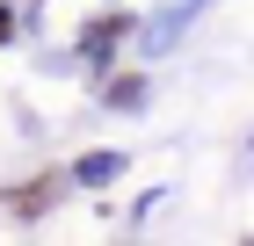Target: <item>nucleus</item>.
I'll return each instance as SVG.
<instances>
[{
  "label": "nucleus",
  "instance_id": "f257e3e1",
  "mask_svg": "<svg viewBox=\"0 0 254 246\" xmlns=\"http://www.w3.org/2000/svg\"><path fill=\"white\" fill-rule=\"evenodd\" d=\"M51 189H59L51 174H44V181H29V189H15V210H22V217H37V210H44V196H51Z\"/></svg>",
  "mask_w": 254,
  "mask_h": 246
},
{
  "label": "nucleus",
  "instance_id": "7ed1b4c3",
  "mask_svg": "<svg viewBox=\"0 0 254 246\" xmlns=\"http://www.w3.org/2000/svg\"><path fill=\"white\" fill-rule=\"evenodd\" d=\"M7 37H15V15H7V7H0V44H7Z\"/></svg>",
  "mask_w": 254,
  "mask_h": 246
},
{
  "label": "nucleus",
  "instance_id": "f03ea898",
  "mask_svg": "<svg viewBox=\"0 0 254 246\" xmlns=\"http://www.w3.org/2000/svg\"><path fill=\"white\" fill-rule=\"evenodd\" d=\"M109 174H117V159H109V152H95V159H80V181H109Z\"/></svg>",
  "mask_w": 254,
  "mask_h": 246
}]
</instances>
